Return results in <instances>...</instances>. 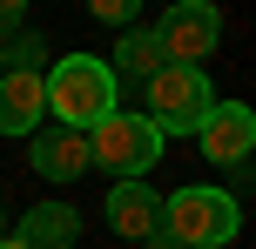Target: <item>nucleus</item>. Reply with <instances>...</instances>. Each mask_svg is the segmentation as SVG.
<instances>
[{
    "label": "nucleus",
    "mask_w": 256,
    "mask_h": 249,
    "mask_svg": "<svg viewBox=\"0 0 256 249\" xmlns=\"http://www.w3.org/2000/svg\"><path fill=\"white\" fill-rule=\"evenodd\" d=\"M196 142H202V155H209V162H222V169H243L250 148H256V115H250L243 101H216V108H209V121L196 128Z\"/></svg>",
    "instance_id": "nucleus-6"
},
{
    "label": "nucleus",
    "mask_w": 256,
    "mask_h": 249,
    "mask_svg": "<svg viewBox=\"0 0 256 249\" xmlns=\"http://www.w3.org/2000/svg\"><path fill=\"white\" fill-rule=\"evenodd\" d=\"M94 20H135V0H88Z\"/></svg>",
    "instance_id": "nucleus-12"
},
{
    "label": "nucleus",
    "mask_w": 256,
    "mask_h": 249,
    "mask_svg": "<svg viewBox=\"0 0 256 249\" xmlns=\"http://www.w3.org/2000/svg\"><path fill=\"white\" fill-rule=\"evenodd\" d=\"M142 249H182V243H168V236H162V229H155V236H148V243H142Z\"/></svg>",
    "instance_id": "nucleus-13"
},
{
    "label": "nucleus",
    "mask_w": 256,
    "mask_h": 249,
    "mask_svg": "<svg viewBox=\"0 0 256 249\" xmlns=\"http://www.w3.org/2000/svg\"><path fill=\"white\" fill-rule=\"evenodd\" d=\"M162 162V135L148 115H108L102 128H88V169H108L115 182H142V175Z\"/></svg>",
    "instance_id": "nucleus-3"
},
{
    "label": "nucleus",
    "mask_w": 256,
    "mask_h": 249,
    "mask_svg": "<svg viewBox=\"0 0 256 249\" xmlns=\"http://www.w3.org/2000/svg\"><path fill=\"white\" fill-rule=\"evenodd\" d=\"M27 162H34V175H48V182H74V175H88V135L40 121V128L27 135Z\"/></svg>",
    "instance_id": "nucleus-7"
},
{
    "label": "nucleus",
    "mask_w": 256,
    "mask_h": 249,
    "mask_svg": "<svg viewBox=\"0 0 256 249\" xmlns=\"http://www.w3.org/2000/svg\"><path fill=\"white\" fill-rule=\"evenodd\" d=\"M222 40V13L209 7V0H176V7H162V20H155V47H162L168 67H202L209 54H216Z\"/></svg>",
    "instance_id": "nucleus-5"
},
{
    "label": "nucleus",
    "mask_w": 256,
    "mask_h": 249,
    "mask_svg": "<svg viewBox=\"0 0 256 249\" xmlns=\"http://www.w3.org/2000/svg\"><path fill=\"white\" fill-rule=\"evenodd\" d=\"M0 249H20V243H14V236H0Z\"/></svg>",
    "instance_id": "nucleus-14"
},
{
    "label": "nucleus",
    "mask_w": 256,
    "mask_h": 249,
    "mask_svg": "<svg viewBox=\"0 0 256 249\" xmlns=\"http://www.w3.org/2000/svg\"><path fill=\"white\" fill-rule=\"evenodd\" d=\"M236 229H243V209L216 182H189L162 202V236L182 249H222V243H236Z\"/></svg>",
    "instance_id": "nucleus-2"
},
{
    "label": "nucleus",
    "mask_w": 256,
    "mask_h": 249,
    "mask_svg": "<svg viewBox=\"0 0 256 249\" xmlns=\"http://www.w3.org/2000/svg\"><path fill=\"white\" fill-rule=\"evenodd\" d=\"M148 121H155V135H196L209 121V108H216V88H209V74L202 67H155L148 81Z\"/></svg>",
    "instance_id": "nucleus-4"
},
{
    "label": "nucleus",
    "mask_w": 256,
    "mask_h": 249,
    "mask_svg": "<svg viewBox=\"0 0 256 249\" xmlns=\"http://www.w3.org/2000/svg\"><path fill=\"white\" fill-rule=\"evenodd\" d=\"M40 121V74H0V135H34Z\"/></svg>",
    "instance_id": "nucleus-10"
},
{
    "label": "nucleus",
    "mask_w": 256,
    "mask_h": 249,
    "mask_svg": "<svg viewBox=\"0 0 256 249\" xmlns=\"http://www.w3.org/2000/svg\"><path fill=\"white\" fill-rule=\"evenodd\" d=\"M115 94L122 81L108 74L102 54H61L54 67H40V108L54 115V128H74V135L102 128L115 115Z\"/></svg>",
    "instance_id": "nucleus-1"
},
{
    "label": "nucleus",
    "mask_w": 256,
    "mask_h": 249,
    "mask_svg": "<svg viewBox=\"0 0 256 249\" xmlns=\"http://www.w3.org/2000/svg\"><path fill=\"white\" fill-rule=\"evenodd\" d=\"M20 249H74L81 243V209H68V202H34V209L20 216Z\"/></svg>",
    "instance_id": "nucleus-9"
},
{
    "label": "nucleus",
    "mask_w": 256,
    "mask_h": 249,
    "mask_svg": "<svg viewBox=\"0 0 256 249\" xmlns=\"http://www.w3.org/2000/svg\"><path fill=\"white\" fill-rule=\"evenodd\" d=\"M155 67H168L162 61V47H155V27H128V34L115 40V61H108V74H128V81H148Z\"/></svg>",
    "instance_id": "nucleus-11"
},
{
    "label": "nucleus",
    "mask_w": 256,
    "mask_h": 249,
    "mask_svg": "<svg viewBox=\"0 0 256 249\" xmlns=\"http://www.w3.org/2000/svg\"><path fill=\"white\" fill-rule=\"evenodd\" d=\"M108 229L128 243H148L155 229H162V196H155L148 182H115L108 189Z\"/></svg>",
    "instance_id": "nucleus-8"
}]
</instances>
